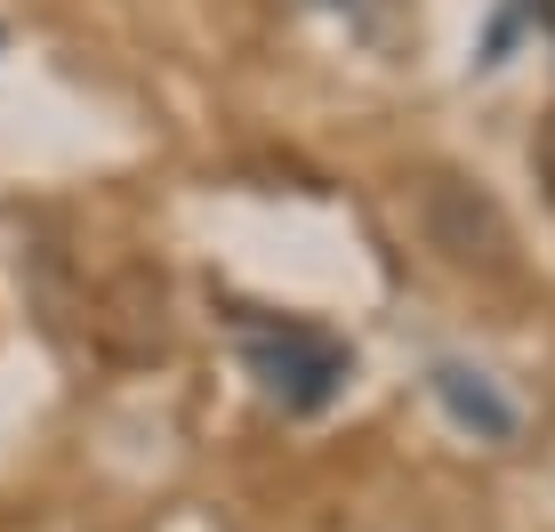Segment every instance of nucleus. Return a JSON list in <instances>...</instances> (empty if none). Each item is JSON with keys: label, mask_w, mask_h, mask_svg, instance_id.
<instances>
[{"label": "nucleus", "mask_w": 555, "mask_h": 532, "mask_svg": "<svg viewBox=\"0 0 555 532\" xmlns=\"http://www.w3.org/2000/svg\"><path fill=\"white\" fill-rule=\"evenodd\" d=\"M234 339H242V364H250L258 395L282 404V411H322L338 388H347V371H354L331 331L291 322V315H242Z\"/></svg>", "instance_id": "1"}, {"label": "nucleus", "mask_w": 555, "mask_h": 532, "mask_svg": "<svg viewBox=\"0 0 555 532\" xmlns=\"http://www.w3.org/2000/svg\"><path fill=\"white\" fill-rule=\"evenodd\" d=\"M427 235H435V251H451L459 266H507V218L491 211V194H475V186H459V178H435L427 186Z\"/></svg>", "instance_id": "2"}, {"label": "nucleus", "mask_w": 555, "mask_h": 532, "mask_svg": "<svg viewBox=\"0 0 555 532\" xmlns=\"http://www.w3.org/2000/svg\"><path fill=\"white\" fill-rule=\"evenodd\" d=\"M435 404H443L459 428H475L483 444H507V435L524 428V420H515V404H507V395L491 388L483 371H467V364H435Z\"/></svg>", "instance_id": "3"}, {"label": "nucleus", "mask_w": 555, "mask_h": 532, "mask_svg": "<svg viewBox=\"0 0 555 532\" xmlns=\"http://www.w3.org/2000/svg\"><path fill=\"white\" fill-rule=\"evenodd\" d=\"M306 9H322V16H338V25H354V33H371L378 16H387V0H306Z\"/></svg>", "instance_id": "4"}]
</instances>
